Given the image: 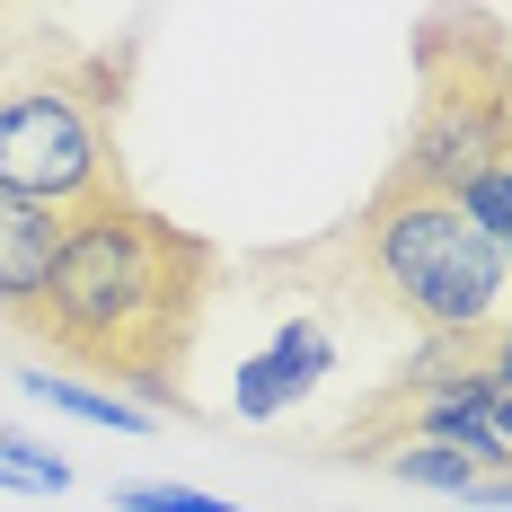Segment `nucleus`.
I'll list each match as a JSON object with an SVG mask.
<instances>
[{
    "label": "nucleus",
    "mask_w": 512,
    "mask_h": 512,
    "mask_svg": "<svg viewBox=\"0 0 512 512\" xmlns=\"http://www.w3.org/2000/svg\"><path fill=\"white\" fill-rule=\"evenodd\" d=\"M212 283H221L212 239L177 230L142 195H115V204L71 212V239L53 256V283L27 318V336L168 424V415H195L186 354L204 336Z\"/></svg>",
    "instance_id": "1"
},
{
    "label": "nucleus",
    "mask_w": 512,
    "mask_h": 512,
    "mask_svg": "<svg viewBox=\"0 0 512 512\" xmlns=\"http://www.w3.org/2000/svg\"><path fill=\"white\" fill-rule=\"evenodd\" d=\"M133 45H71V36H0V195L89 212L133 195L115 115H124Z\"/></svg>",
    "instance_id": "2"
},
{
    "label": "nucleus",
    "mask_w": 512,
    "mask_h": 512,
    "mask_svg": "<svg viewBox=\"0 0 512 512\" xmlns=\"http://www.w3.org/2000/svg\"><path fill=\"white\" fill-rule=\"evenodd\" d=\"M327 256L354 274L380 309L415 318L424 336H495L512 327V256L468 221L460 195L415 186V177H380L371 204L327 239Z\"/></svg>",
    "instance_id": "3"
},
{
    "label": "nucleus",
    "mask_w": 512,
    "mask_h": 512,
    "mask_svg": "<svg viewBox=\"0 0 512 512\" xmlns=\"http://www.w3.org/2000/svg\"><path fill=\"white\" fill-rule=\"evenodd\" d=\"M327 371H336V327H327L318 309H301V318L274 327V345H256V354L239 362V380H230V415H239V424H274L283 407H301Z\"/></svg>",
    "instance_id": "4"
},
{
    "label": "nucleus",
    "mask_w": 512,
    "mask_h": 512,
    "mask_svg": "<svg viewBox=\"0 0 512 512\" xmlns=\"http://www.w3.org/2000/svg\"><path fill=\"white\" fill-rule=\"evenodd\" d=\"M71 239V212L36 204V195H0V327L27 336V318L53 283V256Z\"/></svg>",
    "instance_id": "5"
},
{
    "label": "nucleus",
    "mask_w": 512,
    "mask_h": 512,
    "mask_svg": "<svg viewBox=\"0 0 512 512\" xmlns=\"http://www.w3.org/2000/svg\"><path fill=\"white\" fill-rule=\"evenodd\" d=\"M18 389H27L36 407L71 415V424H98V433H151V424H159L151 407L115 398V389H98V380H80V371H18Z\"/></svg>",
    "instance_id": "6"
},
{
    "label": "nucleus",
    "mask_w": 512,
    "mask_h": 512,
    "mask_svg": "<svg viewBox=\"0 0 512 512\" xmlns=\"http://www.w3.org/2000/svg\"><path fill=\"white\" fill-rule=\"evenodd\" d=\"M371 468H389V477H407V486H433V495H468L486 468L468 460V451H451V442H398V451H380Z\"/></svg>",
    "instance_id": "7"
},
{
    "label": "nucleus",
    "mask_w": 512,
    "mask_h": 512,
    "mask_svg": "<svg viewBox=\"0 0 512 512\" xmlns=\"http://www.w3.org/2000/svg\"><path fill=\"white\" fill-rule=\"evenodd\" d=\"M80 486V468L45 451L36 433H0V495H71Z\"/></svg>",
    "instance_id": "8"
},
{
    "label": "nucleus",
    "mask_w": 512,
    "mask_h": 512,
    "mask_svg": "<svg viewBox=\"0 0 512 512\" xmlns=\"http://www.w3.org/2000/svg\"><path fill=\"white\" fill-rule=\"evenodd\" d=\"M460 204H468V221H477V230H486V239L512 256V151L495 159V168H477V177H468Z\"/></svg>",
    "instance_id": "9"
},
{
    "label": "nucleus",
    "mask_w": 512,
    "mask_h": 512,
    "mask_svg": "<svg viewBox=\"0 0 512 512\" xmlns=\"http://www.w3.org/2000/svg\"><path fill=\"white\" fill-rule=\"evenodd\" d=\"M115 512H248V504L204 495V486H168V477H124L115 486Z\"/></svg>",
    "instance_id": "10"
},
{
    "label": "nucleus",
    "mask_w": 512,
    "mask_h": 512,
    "mask_svg": "<svg viewBox=\"0 0 512 512\" xmlns=\"http://www.w3.org/2000/svg\"><path fill=\"white\" fill-rule=\"evenodd\" d=\"M468 504H486V512H512V468H495V477H477V486H468Z\"/></svg>",
    "instance_id": "11"
},
{
    "label": "nucleus",
    "mask_w": 512,
    "mask_h": 512,
    "mask_svg": "<svg viewBox=\"0 0 512 512\" xmlns=\"http://www.w3.org/2000/svg\"><path fill=\"white\" fill-rule=\"evenodd\" d=\"M486 371H495V389H512V327H495V354H486Z\"/></svg>",
    "instance_id": "12"
},
{
    "label": "nucleus",
    "mask_w": 512,
    "mask_h": 512,
    "mask_svg": "<svg viewBox=\"0 0 512 512\" xmlns=\"http://www.w3.org/2000/svg\"><path fill=\"white\" fill-rule=\"evenodd\" d=\"M504 133H512V53H504Z\"/></svg>",
    "instance_id": "13"
},
{
    "label": "nucleus",
    "mask_w": 512,
    "mask_h": 512,
    "mask_svg": "<svg viewBox=\"0 0 512 512\" xmlns=\"http://www.w3.org/2000/svg\"><path fill=\"white\" fill-rule=\"evenodd\" d=\"M0 9H9V0H0Z\"/></svg>",
    "instance_id": "14"
}]
</instances>
